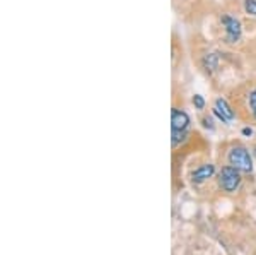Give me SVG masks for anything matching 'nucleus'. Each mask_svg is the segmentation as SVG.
<instances>
[{"instance_id":"obj_1","label":"nucleus","mask_w":256,"mask_h":255,"mask_svg":"<svg viewBox=\"0 0 256 255\" xmlns=\"http://www.w3.org/2000/svg\"><path fill=\"white\" fill-rule=\"evenodd\" d=\"M188 127H190V115L184 110L172 108L171 112V137H172V146H178L180 142H183L188 135Z\"/></svg>"},{"instance_id":"obj_2","label":"nucleus","mask_w":256,"mask_h":255,"mask_svg":"<svg viewBox=\"0 0 256 255\" xmlns=\"http://www.w3.org/2000/svg\"><path fill=\"white\" fill-rule=\"evenodd\" d=\"M227 158H229V164L236 168V170L244 171V173L253 171V158H251L250 151H248L246 147H242V146L232 147Z\"/></svg>"},{"instance_id":"obj_3","label":"nucleus","mask_w":256,"mask_h":255,"mask_svg":"<svg viewBox=\"0 0 256 255\" xmlns=\"http://www.w3.org/2000/svg\"><path fill=\"white\" fill-rule=\"evenodd\" d=\"M241 171L236 170L234 166H224L218 173V185L224 192H232L238 190V187L241 185Z\"/></svg>"},{"instance_id":"obj_4","label":"nucleus","mask_w":256,"mask_h":255,"mask_svg":"<svg viewBox=\"0 0 256 255\" xmlns=\"http://www.w3.org/2000/svg\"><path fill=\"white\" fill-rule=\"evenodd\" d=\"M220 23L226 31V43L227 45H236L242 36V28L239 19L232 18V16H222Z\"/></svg>"},{"instance_id":"obj_5","label":"nucleus","mask_w":256,"mask_h":255,"mask_svg":"<svg viewBox=\"0 0 256 255\" xmlns=\"http://www.w3.org/2000/svg\"><path fill=\"white\" fill-rule=\"evenodd\" d=\"M214 115L224 123H230L234 120V110L230 108V105L227 103L224 98H217L216 103H214Z\"/></svg>"},{"instance_id":"obj_6","label":"nucleus","mask_w":256,"mask_h":255,"mask_svg":"<svg viewBox=\"0 0 256 255\" xmlns=\"http://www.w3.org/2000/svg\"><path fill=\"white\" fill-rule=\"evenodd\" d=\"M214 173H216V166L214 164H202L200 168H196L192 175L193 183H204L205 180L212 178Z\"/></svg>"},{"instance_id":"obj_7","label":"nucleus","mask_w":256,"mask_h":255,"mask_svg":"<svg viewBox=\"0 0 256 255\" xmlns=\"http://www.w3.org/2000/svg\"><path fill=\"white\" fill-rule=\"evenodd\" d=\"M202 64H204L207 72H214L218 67V55L217 53H207V55L204 57V60H202Z\"/></svg>"},{"instance_id":"obj_8","label":"nucleus","mask_w":256,"mask_h":255,"mask_svg":"<svg viewBox=\"0 0 256 255\" xmlns=\"http://www.w3.org/2000/svg\"><path fill=\"white\" fill-rule=\"evenodd\" d=\"M244 11L246 14L256 18V0H244Z\"/></svg>"},{"instance_id":"obj_9","label":"nucleus","mask_w":256,"mask_h":255,"mask_svg":"<svg viewBox=\"0 0 256 255\" xmlns=\"http://www.w3.org/2000/svg\"><path fill=\"white\" fill-rule=\"evenodd\" d=\"M193 105H195L196 110H204L205 108V100L204 96H200V94H195L193 96Z\"/></svg>"},{"instance_id":"obj_10","label":"nucleus","mask_w":256,"mask_h":255,"mask_svg":"<svg viewBox=\"0 0 256 255\" xmlns=\"http://www.w3.org/2000/svg\"><path fill=\"white\" fill-rule=\"evenodd\" d=\"M250 108H251V113L253 117L256 118V89H253L250 94Z\"/></svg>"},{"instance_id":"obj_11","label":"nucleus","mask_w":256,"mask_h":255,"mask_svg":"<svg viewBox=\"0 0 256 255\" xmlns=\"http://www.w3.org/2000/svg\"><path fill=\"white\" fill-rule=\"evenodd\" d=\"M204 127H207V129L212 130V129H214V120H212V118H210V117H205V118H204Z\"/></svg>"},{"instance_id":"obj_12","label":"nucleus","mask_w":256,"mask_h":255,"mask_svg":"<svg viewBox=\"0 0 256 255\" xmlns=\"http://www.w3.org/2000/svg\"><path fill=\"white\" fill-rule=\"evenodd\" d=\"M241 134L244 135V137H251V135H253V129H251V127H244V129L241 130Z\"/></svg>"},{"instance_id":"obj_13","label":"nucleus","mask_w":256,"mask_h":255,"mask_svg":"<svg viewBox=\"0 0 256 255\" xmlns=\"http://www.w3.org/2000/svg\"><path fill=\"white\" fill-rule=\"evenodd\" d=\"M254 154H256V147H254Z\"/></svg>"}]
</instances>
